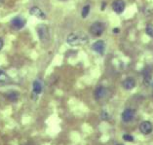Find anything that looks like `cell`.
I'll list each match as a JSON object with an SVG mask.
<instances>
[{
    "instance_id": "cell-1",
    "label": "cell",
    "mask_w": 153,
    "mask_h": 145,
    "mask_svg": "<svg viewBox=\"0 0 153 145\" xmlns=\"http://www.w3.org/2000/svg\"><path fill=\"white\" fill-rule=\"evenodd\" d=\"M89 41V38L84 32L82 31H76L68 34L66 38V42L69 46L75 47V46H82L87 44Z\"/></svg>"
},
{
    "instance_id": "cell-2",
    "label": "cell",
    "mask_w": 153,
    "mask_h": 145,
    "mask_svg": "<svg viewBox=\"0 0 153 145\" xmlns=\"http://www.w3.org/2000/svg\"><path fill=\"white\" fill-rule=\"evenodd\" d=\"M105 25L101 22H95L90 27V32L94 36H101L104 32Z\"/></svg>"
},
{
    "instance_id": "cell-3",
    "label": "cell",
    "mask_w": 153,
    "mask_h": 145,
    "mask_svg": "<svg viewBox=\"0 0 153 145\" xmlns=\"http://www.w3.org/2000/svg\"><path fill=\"white\" fill-rule=\"evenodd\" d=\"M37 34L42 42H45L49 38V28L46 24H40L37 26Z\"/></svg>"
},
{
    "instance_id": "cell-4",
    "label": "cell",
    "mask_w": 153,
    "mask_h": 145,
    "mask_svg": "<svg viewBox=\"0 0 153 145\" xmlns=\"http://www.w3.org/2000/svg\"><path fill=\"white\" fill-rule=\"evenodd\" d=\"M25 24H27V21H25L22 16L15 17L11 21V26L16 30L22 29V27H24Z\"/></svg>"
},
{
    "instance_id": "cell-5",
    "label": "cell",
    "mask_w": 153,
    "mask_h": 145,
    "mask_svg": "<svg viewBox=\"0 0 153 145\" xmlns=\"http://www.w3.org/2000/svg\"><path fill=\"white\" fill-rule=\"evenodd\" d=\"M112 10L116 13V14H121V13L124 12L125 7H126V4L123 0H114L112 2Z\"/></svg>"
},
{
    "instance_id": "cell-6",
    "label": "cell",
    "mask_w": 153,
    "mask_h": 145,
    "mask_svg": "<svg viewBox=\"0 0 153 145\" xmlns=\"http://www.w3.org/2000/svg\"><path fill=\"white\" fill-rule=\"evenodd\" d=\"M135 114H136V112H135L134 109H131V108L125 109L123 113H122V120L125 123H130V122L134 120Z\"/></svg>"
},
{
    "instance_id": "cell-7",
    "label": "cell",
    "mask_w": 153,
    "mask_h": 145,
    "mask_svg": "<svg viewBox=\"0 0 153 145\" xmlns=\"http://www.w3.org/2000/svg\"><path fill=\"white\" fill-rule=\"evenodd\" d=\"M152 129H153V126L152 123L149 121H143L142 123L139 125V131L142 134H150L152 133Z\"/></svg>"
},
{
    "instance_id": "cell-8",
    "label": "cell",
    "mask_w": 153,
    "mask_h": 145,
    "mask_svg": "<svg viewBox=\"0 0 153 145\" xmlns=\"http://www.w3.org/2000/svg\"><path fill=\"white\" fill-rule=\"evenodd\" d=\"M92 50L94 52L98 53L99 55H103L104 51H105V43L103 40H98L95 43H93L92 45Z\"/></svg>"
},
{
    "instance_id": "cell-9",
    "label": "cell",
    "mask_w": 153,
    "mask_h": 145,
    "mask_svg": "<svg viewBox=\"0 0 153 145\" xmlns=\"http://www.w3.org/2000/svg\"><path fill=\"white\" fill-rule=\"evenodd\" d=\"M29 14L31 15V16L36 17L37 19H40V20L46 19V14L39 8V7H36V6L31 7V8L29 9Z\"/></svg>"
},
{
    "instance_id": "cell-10",
    "label": "cell",
    "mask_w": 153,
    "mask_h": 145,
    "mask_svg": "<svg viewBox=\"0 0 153 145\" xmlns=\"http://www.w3.org/2000/svg\"><path fill=\"white\" fill-rule=\"evenodd\" d=\"M106 93H107L106 88H104L103 86H99V87L95 90L94 96H95V98L97 100H103V98H105Z\"/></svg>"
},
{
    "instance_id": "cell-11",
    "label": "cell",
    "mask_w": 153,
    "mask_h": 145,
    "mask_svg": "<svg viewBox=\"0 0 153 145\" xmlns=\"http://www.w3.org/2000/svg\"><path fill=\"white\" fill-rule=\"evenodd\" d=\"M123 87H124L125 90H127V91L133 90V89L136 87V81H135V79L133 77L126 78L123 82Z\"/></svg>"
},
{
    "instance_id": "cell-12",
    "label": "cell",
    "mask_w": 153,
    "mask_h": 145,
    "mask_svg": "<svg viewBox=\"0 0 153 145\" xmlns=\"http://www.w3.org/2000/svg\"><path fill=\"white\" fill-rule=\"evenodd\" d=\"M32 90L35 95H40L43 91V85L39 80H35L32 85Z\"/></svg>"
},
{
    "instance_id": "cell-13",
    "label": "cell",
    "mask_w": 153,
    "mask_h": 145,
    "mask_svg": "<svg viewBox=\"0 0 153 145\" xmlns=\"http://www.w3.org/2000/svg\"><path fill=\"white\" fill-rule=\"evenodd\" d=\"M150 81H151V69H150L149 66H147L143 70V82L145 85L148 86L150 84Z\"/></svg>"
},
{
    "instance_id": "cell-14",
    "label": "cell",
    "mask_w": 153,
    "mask_h": 145,
    "mask_svg": "<svg viewBox=\"0 0 153 145\" xmlns=\"http://www.w3.org/2000/svg\"><path fill=\"white\" fill-rule=\"evenodd\" d=\"M19 98H20V93H19V91H9V93L7 94V98H8L9 100H11V101H16Z\"/></svg>"
},
{
    "instance_id": "cell-15",
    "label": "cell",
    "mask_w": 153,
    "mask_h": 145,
    "mask_svg": "<svg viewBox=\"0 0 153 145\" xmlns=\"http://www.w3.org/2000/svg\"><path fill=\"white\" fill-rule=\"evenodd\" d=\"M91 10V6L90 5H85V6L82 8V11H81V16H82L83 19H86L88 17L89 13H90Z\"/></svg>"
},
{
    "instance_id": "cell-16",
    "label": "cell",
    "mask_w": 153,
    "mask_h": 145,
    "mask_svg": "<svg viewBox=\"0 0 153 145\" xmlns=\"http://www.w3.org/2000/svg\"><path fill=\"white\" fill-rule=\"evenodd\" d=\"M9 76L4 72L3 70H0V83H6L9 81Z\"/></svg>"
},
{
    "instance_id": "cell-17",
    "label": "cell",
    "mask_w": 153,
    "mask_h": 145,
    "mask_svg": "<svg viewBox=\"0 0 153 145\" xmlns=\"http://www.w3.org/2000/svg\"><path fill=\"white\" fill-rule=\"evenodd\" d=\"M145 32L146 34L150 37H153V24H148L145 27Z\"/></svg>"
},
{
    "instance_id": "cell-18",
    "label": "cell",
    "mask_w": 153,
    "mask_h": 145,
    "mask_svg": "<svg viewBox=\"0 0 153 145\" xmlns=\"http://www.w3.org/2000/svg\"><path fill=\"white\" fill-rule=\"evenodd\" d=\"M123 139L125 141L133 142V141H134V136H131V134H129V133H125L123 136Z\"/></svg>"
},
{
    "instance_id": "cell-19",
    "label": "cell",
    "mask_w": 153,
    "mask_h": 145,
    "mask_svg": "<svg viewBox=\"0 0 153 145\" xmlns=\"http://www.w3.org/2000/svg\"><path fill=\"white\" fill-rule=\"evenodd\" d=\"M101 119L103 120H108V118H109V115H108V113L106 111H103L101 112Z\"/></svg>"
},
{
    "instance_id": "cell-20",
    "label": "cell",
    "mask_w": 153,
    "mask_h": 145,
    "mask_svg": "<svg viewBox=\"0 0 153 145\" xmlns=\"http://www.w3.org/2000/svg\"><path fill=\"white\" fill-rule=\"evenodd\" d=\"M3 46H4V41H3V39H2L1 37H0V50L3 48Z\"/></svg>"
},
{
    "instance_id": "cell-21",
    "label": "cell",
    "mask_w": 153,
    "mask_h": 145,
    "mask_svg": "<svg viewBox=\"0 0 153 145\" xmlns=\"http://www.w3.org/2000/svg\"><path fill=\"white\" fill-rule=\"evenodd\" d=\"M105 7H106V3L105 2H103V4H101V11H103Z\"/></svg>"
},
{
    "instance_id": "cell-22",
    "label": "cell",
    "mask_w": 153,
    "mask_h": 145,
    "mask_svg": "<svg viewBox=\"0 0 153 145\" xmlns=\"http://www.w3.org/2000/svg\"><path fill=\"white\" fill-rule=\"evenodd\" d=\"M112 31H113V33L117 34V33H119V31H120V30H119V28H114L113 30H112Z\"/></svg>"
},
{
    "instance_id": "cell-23",
    "label": "cell",
    "mask_w": 153,
    "mask_h": 145,
    "mask_svg": "<svg viewBox=\"0 0 153 145\" xmlns=\"http://www.w3.org/2000/svg\"><path fill=\"white\" fill-rule=\"evenodd\" d=\"M116 145H124V144H122V143H118V144H116Z\"/></svg>"
},
{
    "instance_id": "cell-24",
    "label": "cell",
    "mask_w": 153,
    "mask_h": 145,
    "mask_svg": "<svg viewBox=\"0 0 153 145\" xmlns=\"http://www.w3.org/2000/svg\"><path fill=\"white\" fill-rule=\"evenodd\" d=\"M25 145H33V144H30V143H27V144H25Z\"/></svg>"
}]
</instances>
